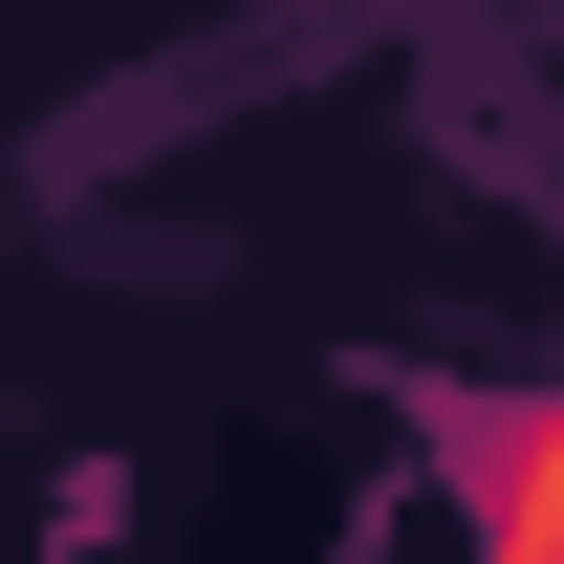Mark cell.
I'll list each match as a JSON object with an SVG mask.
<instances>
[{
  "label": "cell",
  "instance_id": "cell-1",
  "mask_svg": "<svg viewBox=\"0 0 564 564\" xmlns=\"http://www.w3.org/2000/svg\"><path fill=\"white\" fill-rule=\"evenodd\" d=\"M499 564H564V456L521 478V543H499Z\"/></svg>",
  "mask_w": 564,
  "mask_h": 564
}]
</instances>
